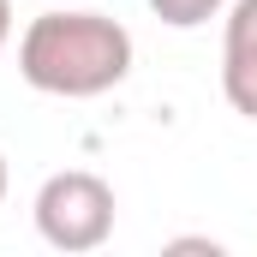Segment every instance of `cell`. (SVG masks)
<instances>
[{
    "instance_id": "1",
    "label": "cell",
    "mask_w": 257,
    "mask_h": 257,
    "mask_svg": "<svg viewBox=\"0 0 257 257\" xmlns=\"http://www.w3.org/2000/svg\"><path fill=\"white\" fill-rule=\"evenodd\" d=\"M18 72L42 96H66V102L108 96L132 72V30L108 12H90V6L42 12L18 36Z\"/></svg>"
},
{
    "instance_id": "2",
    "label": "cell",
    "mask_w": 257,
    "mask_h": 257,
    "mask_svg": "<svg viewBox=\"0 0 257 257\" xmlns=\"http://www.w3.org/2000/svg\"><path fill=\"white\" fill-rule=\"evenodd\" d=\"M36 233L54 251H96L114 233V186L90 168L48 174L36 192Z\"/></svg>"
},
{
    "instance_id": "3",
    "label": "cell",
    "mask_w": 257,
    "mask_h": 257,
    "mask_svg": "<svg viewBox=\"0 0 257 257\" xmlns=\"http://www.w3.org/2000/svg\"><path fill=\"white\" fill-rule=\"evenodd\" d=\"M221 96L233 102V114L257 120V42L221 48Z\"/></svg>"
},
{
    "instance_id": "4",
    "label": "cell",
    "mask_w": 257,
    "mask_h": 257,
    "mask_svg": "<svg viewBox=\"0 0 257 257\" xmlns=\"http://www.w3.org/2000/svg\"><path fill=\"white\" fill-rule=\"evenodd\" d=\"M221 6H227V0H150V12H156L168 30H197V24H209Z\"/></svg>"
},
{
    "instance_id": "5",
    "label": "cell",
    "mask_w": 257,
    "mask_h": 257,
    "mask_svg": "<svg viewBox=\"0 0 257 257\" xmlns=\"http://www.w3.org/2000/svg\"><path fill=\"white\" fill-rule=\"evenodd\" d=\"M239 42H257V0H233V12H227V42L221 48H239Z\"/></svg>"
},
{
    "instance_id": "6",
    "label": "cell",
    "mask_w": 257,
    "mask_h": 257,
    "mask_svg": "<svg viewBox=\"0 0 257 257\" xmlns=\"http://www.w3.org/2000/svg\"><path fill=\"white\" fill-rule=\"evenodd\" d=\"M6 42H12V0H0V54H6Z\"/></svg>"
},
{
    "instance_id": "7",
    "label": "cell",
    "mask_w": 257,
    "mask_h": 257,
    "mask_svg": "<svg viewBox=\"0 0 257 257\" xmlns=\"http://www.w3.org/2000/svg\"><path fill=\"white\" fill-rule=\"evenodd\" d=\"M174 251H209V257H215L221 245H215V239H174Z\"/></svg>"
},
{
    "instance_id": "8",
    "label": "cell",
    "mask_w": 257,
    "mask_h": 257,
    "mask_svg": "<svg viewBox=\"0 0 257 257\" xmlns=\"http://www.w3.org/2000/svg\"><path fill=\"white\" fill-rule=\"evenodd\" d=\"M0 203H6V156H0Z\"/></svg>"
}]
</instances>
